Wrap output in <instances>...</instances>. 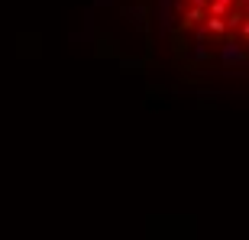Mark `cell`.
<instances>
[{
    "label": "cell",
    "mask_w": 249,
    "mask_h": 240,
    "mask_svg": "<svg viewBox=\"0 0 249 240\" xmlns=\"http://www.w3.org/2000/svg\"><path fill=\"white\" fill-rule=\"evenodd\" d=\"M165 20L204 56H249V0H165Z\"/></svg>",
    "instance_id": "6da1fadb"
}]
</instances>
